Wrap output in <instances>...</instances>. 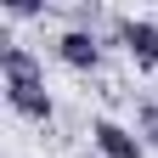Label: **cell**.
<instances>
[{
    "instance_id": "cell-4",
    "label": "cell",
    "mask_w": 158,
    "mask_h": 158,
    "mask_svg": "<svg viewBox=\"0 0 158 158\" xmlns=\"http://www.w3.org/2000/svg\"><path fill=\"white\" fill-rule=\"evenodd\" d=\"M56 51H62L68 68H96V62H102V45H96L90 28H68L62 40H56Z\"/></svg>"
},
{
    "instance_id": "cell-1",
    "label": "cell",
    "mask_w": 158,
    "mask_h": 158,
    "mask_svg": "<svg viewBox=\"0 0 158 158\" xmlns=\"http://www.w3.org/2000/svg\"><path fill=\"white\" fill-rule=\"evenodd\" d=\"M0 73H6V90H45V68L28 45H0Z\"/></svg>"
},
{
    "instance_id": "cell-2",
    "label": "cell",
    "mask_w": 158,
    "mask_h": 158,
    "mask_svg": "<svg viewBox=\"0 0 158 158\" xmlns=\"http://www.w3.org/2000/svg\"><path fill=\"white\" fill-rule=\"evenodd\" d=\"M118 45L135 56V68H158V23H147V17H118Z\"/></svg>"
},
{
    "instance_id": "cell-6",
    "label": "cell",
    "mask_w": 158,
    "mask_h": 158,
    "mask_svg": "<svg viewBox=\"0 0 158 158\" xmlns=\"http://www.w3.org/2000/svg\"><path fill=\"white\" fill-rule=\"evenodd\" d=\"M141 135H147V141H152V147H158V102H152V107H147V113H141Z\"/></svg>"
},
{
    "instance_id": "cell-5",
    "label": "cell",
    "mask_w": 158,
    "mask_h": 158,
    "mask_svg": "<svg viewBox=\"0 0 158 158\" xmlns=\"http://www.w3.org/2000/svg\"><path fill=\"white\" fill-rule=\"evenodd\" d=\"M6 102L23 113V118H40V124L51 118V90H6Z\"/></svg>"
},
{
    "instance_id": "cell-3",
    "label": "cell",
    "mask_w": 158,
    "mask_h": 158,
    "mask_svg": "<svg viewBox=\"0 0 158 158\" xmlns=\"http://www.w3.org/2000/svg\"><path fill=\"white\" fill-rule=\"evenodd\" d=\"M90 147L102 158H141V135L124 130V124H113V118H96L90 124Z\"/></svg>"
}]
</instances>
